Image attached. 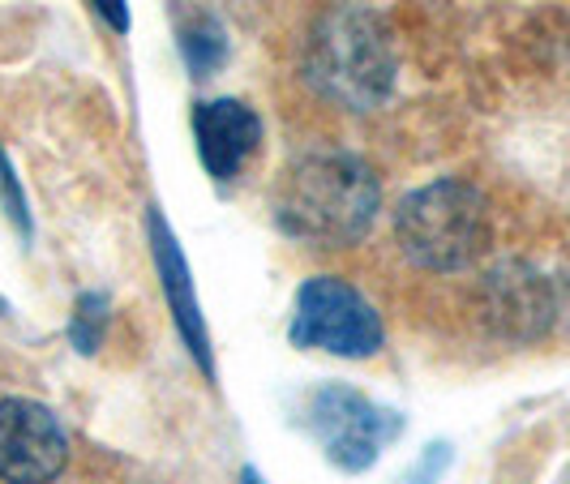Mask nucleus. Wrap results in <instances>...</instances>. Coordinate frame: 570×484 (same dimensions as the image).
<instances>
[{"label":"nucleus","instance_id":"f257e3e1","mask_svg":"<svg viewBox=\"0 0 570 484\" xmlns=\"http://www.w3.org/2000/svg\"><path fill=\"white\" fill-rule=\"evenodd\" d=\"M377 180L356 155H301L275 189V219L287 236L314 245H356L377 219Z\"/></svg>","mask_w":570,"mask_h":484},{"label":"nucleus","instance_id":"f03ea898","mask_svg":"<svg viewBox=\"0 0 570 484\" xmlns=\"http://www.w3.org/2000/svg\"><path fill=\"white\" fill-rule=\"evenodd\" d=\"M400 249L425 270H463L489 249V201L468 180H433L395 210Z\"/></svg>","mask_w":570,"mask_h":484},{"label":"nucleus","instance_id":"423d86ee","mask_svg":"<svg viewBox=\"0 0 570 484\" xmlns=\"http://www.w3.org/2000/svg\"><path fill=\"white\" fill-rule=\"evenodd\" d=\"M65 455H69V437L52 407L35 399H0V481H57Z\"/></svg>","mask_w":570,"mask_h":484},{"label":"nucleus","instance_id":"7ed1b4c3","mask_svg":"<svg viewBox=\"0 0 570 484\" xmlns=\"http://www.w3.org/2000/svg\"><path fill=\"white\" fill-rule=\"evenodd\" d=\"M309 78L331 99H340L356 112H370L373 103L386 99V90L395 82L391 34L370 9H335L314 34Z\"/></svg>","mask_w":570,"mask_h":484},{"label":"nucleus","instance_id":"39448f33","mask_svg":"<svg viewBox=\"0 0 570 484\" xmlns=\"http://www.w3.org/2000/svg\"><path fill=\"white\" fill-rule=\"evenodd\" d=\"M305 425L322 442L326 458L343 472H365L373 458L382 455V446L400 433V416L356 395L352 386H322L309 399Z\"/></svg>","mask_w":570,"mask_h":484},{"label":"nucleus","instance_id":"0eeeda50","mask_svg":"<svg viewBox=\"0 0 570 484\" xmlns=\"http://www.w3.org/2000/svg\"><path fill=\"white\" fill-rule=\"evenodd\" d=\"M194 134H198V155L206 171L215 180H232L262 142V120L240 99H210L194 112Z\"/></svg>","mask_w":570,"mask_h":484},{"label":"nucleus","instance_id":"6e6552de","mask_svg":"<svg viewBox=\"0 0 570 484\" xmlns=\"http://www.w3.org/2000/svg\"><path fill=\"white\" fill-rule=\"evenodd\" d=\"M150 245H155V261H159V284H164V296H168L171 314H176V326L189 343L194 360H198L206 377H215V360H210V339H206V326H202V309L198 296H194V279H189V266H185V254L176 245L171 228L150 215Z\"/></svg>","mask_w":570,"mask_h":484},{"label":"nucleus","instance_id":"9d476101","mask_svg":"<svg viewBox=\"0 0 570 484\" xmlns=\"http://www.w3.org/2000/svg\"><path fill=\"white\" fill-rule=\"evenodd\" d=\"M104 314H108V300L104 296H82L78 300V314H73V322H69V335H73V343H78V352H95L99 347V335H104Z\"/></svg>","mask_w":570,"mask_h":484},{"label":"nucleus","instance_id":"1a4fd4ad","mask_svg":"<svg viewBox=\"0 0 570 484\" xmlns=\"http://www.w3.org/2000/svg\"><path fill=\"white\" fill-rule=\"evenodd\" d=\"M180 52H185L189 69H194L198 78L215 73V69L224 65V57H228V39H224V27H219L215 18H206V13H202L194 27L180 30Z\"/></svg>","mask_w":570,"mask_h":484},{"label":"nucleus","instance_id":"4468645a","mask_svg":"<svg viewBox=\"0 0 570 484\" xmlns=\"http://www.w3.org/2000/svg\"><path fill=\"white\" fill-rule=\"evenodd\" d=\"M4 314H9V305H4V300H0V317H4Z\"/></svg>","mask_w":570,"mask_h":484},{"label":"nucleus","instance_id":"f8f14e48","mask_svg":"<svg viewBox=\"0 0 570 484\" xmlns=\"http://www.w3.org/2000/svg\"><path fill=\"white\" fill-rule=\"evenodd\" d=\"M95 9L108 18L112 30H129V9H125V0H95Z\"/></svg>","mask_w":570,"mask_h":484},{"label":"nucleus","instance_id":"ddd939ff","mask_svg":"<svg viewBox=\"0 0 570 484\" xmlns=\"http://www.w3.org/2000/svg\"><path fill=\"white\" fill-rule=\"evenodd\" d=\"M240 484H262V476H257L254 467H245V472H240Z\"/></svg>","mask_w":570,"mask_h":484},{"label":"nucleus","instance_id":"9b49d317","mask_svg":"<svg viewBox=\"0 0 570 484\" xmlns=\"http://www.w3.org/2000/svg\"><path fill=\"white\" fill-rule=\"evenodd\" d=\"M446 463H451V446H446V442H433L425 451V463L412 472V484H433L438 472H446Z\"/></svg>","mask_w":570,"mask_h":484},{"label":"nucleus","instance_id":"20e7f679","mask_svg":"<svg viewBox=\"0 0 570 484\" xmlns=\"http://www.w3.org/2000/svg\"><path fill=\"white\" fill-rule=\"evenodd\" d=\"M382 317L352 284L335 275H317L296 292V317H292V343L317 347L331 356L365 360L382 352Z\"/></svg>","mask_w":570,"mask_h":484}]
</instances>
